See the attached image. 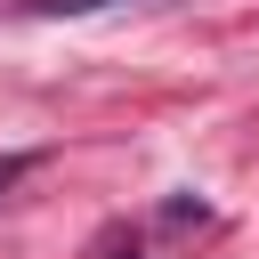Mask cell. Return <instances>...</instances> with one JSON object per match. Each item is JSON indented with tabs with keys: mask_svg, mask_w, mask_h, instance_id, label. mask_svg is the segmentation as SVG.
Returning <instances> with one entry per match:
<instances>
[{
	"mask_svg": "<svg viewBox=\"0 0 259 259\" xmlns=\"http://www.w3.org/2000/svg\"><path fill=\"white\" fill-rule=\"evenodd\" d=\"M32 16H97V8H130V0H24Z\"/></svg>",
	"mask_w": 259,
	"mask_h": 259,
	"instance_id": "obj_1",
	"label": "cell"
}]
</instances>
